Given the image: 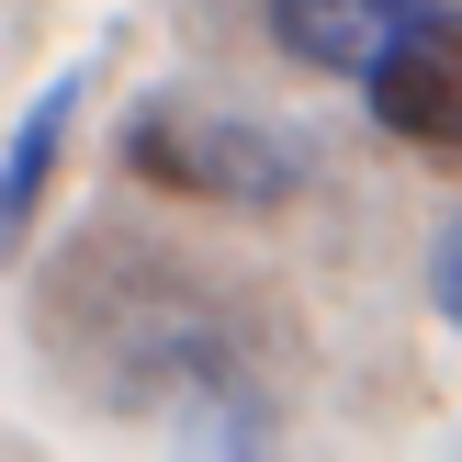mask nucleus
<instances>
[{"mask_svg":"<svg viewBox=\"0 0 462 462\" xmlns=\"http://www.w3.org/2000/svg\"><path fill=\"white\" fill-rule=\"evenodd\" d=\"M361 90H373L383 135H406V147H429V158H462V0L429 23V34H406Z\"/></svg>","mask_w":462,"mask_h":462,"instance_id":"39448f33","label":"nucleus"},{"mask_svg":"<svg viewBox=\"0 0 462 462\" xmlns=\"http://www.w3.org/2000/svg\"><path fill=\"white\" fill-rule=\"evenodd\" d=\"M429 305H440V328L462 338V215L429 237Z\"/></svg>","mask_w":462,"mask_h":462,"instance_id":"423d86ee","label":"nucleus"},{"mask_svg":"<svg viewBox=\"0 0 462 462\" xmlns=\"http://www.w3.org/2000/svg\"><path fill=\"white\" fill-rule=\"evenodd\" d=\"M90 79H102V57H68L57 79L23 102V125L0 135V271L34 248V226H45V203H57V170H68V135H79V102H90Z\"/></svg>","mask_w":462,"mask_h":462,"instance_id":"20e7f679","label":"nucleus"},{"mask_svg":"<svg viewBox=\"0 0 462 462\" xmlns=\"http://www.w3.org/2000/svg\"><path fill=\"white\" fill-rule=\"evenodd\" d=\"M125 170L147 192H180V203H226V215H293L316 180V147L271 113H226V102H192V90H147L125 113Z\"/></svg>","mask_w":462,"mask_h":462,"instance_id":"f03ea898","label":"nucleus"},{"mask_svg":"<svg viewBox=\"0 0 462 462\" xmlns=\"http://www.w3.org/2000/svg\"><path fill=\"white\" fill-rule=\"evenodd\" d=\"M102 350L125 361L102 395L125 406V418L170 429L180 451H271V440H282V395H271L260 361L237 350V328H226L215 305H192V293L147 282V305L113 316Z\"/></svg>","mask_w":462,"mask_h":462,"instance_id":"f257e3e1","label":"nucleus"},{"mask_svg":"<svg viewBox=\"0 0 462 462\" xmlns=\"http://www.w3.org/2000/svg\"><path fill=\"white\" fill-rule=\"evenodd\" d=\"M451 0H260L271 45H282L293 68H316V79H373L383 57H395L406 34H429Z\"/></svg>","mask_w":462,"mask_h":462,"instance_id":"7ed1b4c3","label":"nucleus"}]
</instances>
